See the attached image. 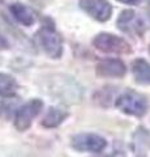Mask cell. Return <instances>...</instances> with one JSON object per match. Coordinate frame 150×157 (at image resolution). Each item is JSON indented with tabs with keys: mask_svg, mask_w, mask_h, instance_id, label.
Returning a JSON list of instances; mask_svg holds the SVG:
<instances>
[{
	"mask_svg": "<svg viewBox=\"0 0 150 157\" xmlns=\"http://www.w3.org/2000/svg\"><path fill=\"white\" fill-rule=\"evenodd\" d=\"M35 42L47 58L57 60L63 56V39L51 18H46L42 22L39 30L35 33Z\"/></svg>",
	"mask_w": 150,
	"mask_h": 157,
	"instance_id": "1",
	"label": "cell"
},
{
	"mask_svg": "<svg viewBox=\"0 0 150 157\" xmlns=\"http://www.w3.org/2000/svg\"><path fill=\"white\" fill-rule=\"evenodd\" d=\"M115 107L123 114L142 118L149 111V100L146 96L136 90L128 89L116 97Z\"/></svg>",
	"mask_w": 150,
	"mask_h": 157,
	"instance_id": "2",
	"label": "cell"
},
{
	"mask_svg": "<svg viewBox=\"0 0 150 157\" xmlns=\"http://www.w3.org/2000/svg\"><path fill=\"white\" fill-rule=\"evenodd\" d=\"M43 101L39 98H31L30 101L22 104L13 118V126L18 132H25L31 127L34 119L43 110Z\"/></svg>",
	"mask_w": 150,
	"mask_h": 157,
	"instance_id": "3",
	"label": "cell"
},
{
	"mask_svg": "<svg viewBox=\"0 0 150 157\" xmlns=\"http://www.w3.org/2000/svg\"><path fill=\"white\" fill-rule=\"evenodd\" d=\"M71 147L81 153H101L107 147V141L94 132H79L71 137Z\"/></svg>",
	"mask_w": 150,
	"mask_h": 157,
	"instance_id": "4",
	"label": "cell"
},
{
	"mask_svg": "<svg viewBox=\"0 0 150 157\" xmlns=\"http://www.w3.org/2000/svg\"><path fill=\"white\" fill-rule=\"evenodd\" d=\"M93 46L98 51L107 54H129L132 51V47L124 38L111 33L97 34L93 39Z\"/></svg>",
	"mask_w": 150,
	"mask_h": 157,
	"instance_id": "5",
	"label": "cell"
},
{
	"mask_svg": "<svg viewBox=\"0 0 150 157\" xmlns=\"http://www.w3.org/2000/svg\"><path fill=\"white\" fill-rule=\"evenodd\" d=\"M116 26L120 32L129 34L132 37H141L145 32L144 21L132 9H125L119 14L116 20Z\"/></svg>",
	"mask_w": 150,
	"mask_h": 157,
	"instance_id": "6",
	"label": "cell"
},
{
	"mask_svg": "<svg viewBox=\"0 0 150 157\" xmlns=\"http://www.w3.org/2000/svg\"><path fill=\"white\" fill-rule=\"evenodd\" d=\"M80 8L95 21L106 22L111 18L112 6L107 0H80Z\"/></svg>",
	"mask_w": 150,
	"mask_h": 157,
	"instance_id": "7",
	"label": "cell"
},
{
	"mask_svg": "<svg viewBox=\"0 0 150 157\" xmlns=\"http://www.w3.org/2000/svg\"><path fill=\"white\" fill-rule=\"evenodd\" d=\"M95 73L99 77H108V78H120L124 77L127 73V67L124 62L116 58H106L97 63Z\"/></svg>",
	"mask_w": 150,
	"mask_h": 157,
	"instance_id": "8",
	"label": "cell"
},
{
	"mask_svg": "<svg viewBox=\"0 0 150 157\" xmlns=\"http://www.w3.org/2000/svg\"><path fill=\"white\" fill-rule=\"evenodd\" d=\"M69 115L71 113L67 109H63L60 106H50L46 114L43 115L41 124L45 128H56V127L64 123L69 118Z\"/></svg>",
	"mask_w": 150,
	"mask_h": 157,
	"instance_id": "9",
	"label": "cell"
},
{
	"mask_svg": "<svg viewBox=\"0 0 150 157\" xmlns=\"http://www.w3.org/2000/svg\"><path fill=\"white\" fill-rule=\"evenodd\" d=\"M13 18L16 20L18 24H21L24 26H31L35 22V13L33 12L31 8L22 3H13L9 7Z\"/></svg>",
	"mask_w": 150,
	"mask_h": 157,
	"instance_id": "10",
	"label": "cell"
},
{
	"mask_svg": "<svg viewBox=\"0 0 150 157\" xmlns=\"http://www.w3.org/2000/svg\"><path fill=\"white\" fill-rule=\"evenodd\" d=\"M134 81L140 85H150V64L142 58H137L132 63Z\"/></svg>",
	"mask_w": 150,
	"mask_h": 157,
	"instance_id": "11",
	"label": "cell"
},
{
	"mask_svg": "<svg viewBox=\"0 0 150 157\" xmlns=\"http://www.w3.org/2000/svg\"><path fill=\"white\" fill-rule=\"evenodd\" d=\"M22 104L20 97L12 96V97H3V100L0 101V118L3 119H13L16 113Z\"/></svg>",
	"mask_w": 150,
	"mask_h": 157,
	"instance_id": "12",
	"label": "cell"
},
{
	"mask_svg": "<svg viewBox=\"0 0 150 157\" xmlns=\"http://www.w3.org/2000/svg\"><path fill=\"white\" fill-rule=\"evenodd\" d=\"M17 88V81L12 75L5 72H0V97L16 96Z\"/></svg>",
	"mask_w": 150,
	"mask_h": 157,
	"instance_id": "13",
	"label": "cell"
},
{
	"mask_svg": "<svg viewBox=\"0 0 150 157\" xmlns=\"http://www.w3.org/2000/svg\"><path fill=\"white\" fill-rule=\"evenodd\" d=\"M112 98H114V92L111 90V88H103V89H99L98 92L94 93V101L99 106L103 107H107Z\"/></svg>",
	"mask_w": 150,
	"mask_h": 157,
	"instance_id": "14",
	"label": "cell"
},
{
	"mask_svg": "<svg viewBox=\"0 0 150 157\" xmlns=\"http://www.w3.org/2000/svg\"><path fill=\"white\" fill-rule=\"evenodd\" d=\"M8 48H9V42L5 39V37H4L3 34L0 33V51L8 50Z\"/></svg>",
	"mask_w": 150,
	"mask_h": 157,
	"instance_id": "15",
	"label": "cell"
},
{
	"mask_svg": "<svg viewBox=\"0 0 150 157\" xmlns=\"http://www.w3.org/2000/svg\"><path fill=\"white\" fill-rule=\"evenodd\" d=\"M119 3H123V4H128V6H137L140 4L141 0H118Z\"/></svg>",
	"mask_w": 150,
	"mask_h": 157,
	"instance_id": "16",
	"label": "cell"
},
{
	"mask_svg": "<svg viewBox=\"0 0 150 157\" xmlns=\"http://www.w3.org/2000/svg\"><path fill=\"white\" fill-rule=\"evenodd\" d=\"M97 157H115V156H111V155H103V156H97Z\"/></svg>",
	"mask_w": 150,
	"mask_h": 157,
	"instance_id": "17",
	"label": "cell"
},
{
	"mask_svg": "<svg viewBox=\"0 0 150 157\" xmlns=\"http://www.w3.org/2000/svg\"><path fill=\"white\" fill-rule=\"evenodd\" d=\"M149 54H150V46H149Z\"/></svg>",
	"mask_w": 150,
	"mask_h": 157,
	"instance_id": "18",
	"label": "cell"
}]
</instances>
